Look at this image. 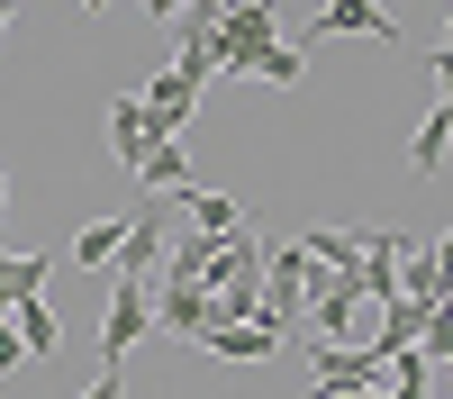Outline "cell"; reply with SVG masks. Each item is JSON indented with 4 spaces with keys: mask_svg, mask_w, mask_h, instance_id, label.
<instances>
[{
    "mask_svg": "<svg viewBox=\"0 0 453 399\" xmlns=\"http://www.w3.org/2000/svg\"><path fill=\"white\" fill-rule=\"evenodd\" d=\"M390 399H426V354H390Z\"/></svg>",
    "mask_w": 453,
    "mask_h": 399,
    "instance_id": "cell-22",
    "label": "cell"
},
{
    "mask_svg": "<svg viewBox=\"0 0 453 399\" xmlns=\"http://www.w3.org/2000/svg\"><path fill=\"white\" fill-rule=\"evenodd\" d=\"M218 82L209 73V55H191V46H173V64L145 82V119H155V136H181L191 127V109H200V91Z\"/></svg>",
    "mask_w": 453,
    "mask_h": 399,
    "instance_id": "cell-3",
    "label": "cell"
},
{
    "mask_svg": "<svg viewBox=\"0 0 453 399\" xmlns=\"http://www.w3.org/2000/svg\"><path fill=\"white\" fill-rule=\"evenodd\" d=\"M0 209H10V164H0Z\"/></svg>",
    "mask_w": 453,
    "mask_h": 399,
    "instance_id": "cell-26",
    "label": "cell"
},
{
    "mask_svg": "<svg viewBox=\"0 0 453 399\" xmlns=\"http://www.w3.org/2000/svg\"><path fill=\"white\" fill-rule=\"evenodd\" d=\"M119 245H127V218H91V227L73 236V264L100 272V264H119Z\"/></svg>",
    "mask_w": 453,
    "mask_h": 399,
    "instance_id": "cell-18",
    "label": "cell"
},
{
    "mask_svg": "<svg viewBox=\"0 0 453 399\" xmlns=\"http://www.w3.org/2000/svg\"><path fill=\"white\" fill-rule=\"evenodd\" d=\"M390 381V354L372 345H309V390H372Z\"/></svg>",
    "mask_w": 453,
    "mask_h": 399,
    "instance_id": "cell-6",
    "label": "cell"
},
{
    "mask_svg": "<svg viewBox=\"0 0 453 399\" xmlns=\"http://www.w3.org/2000/svg\"><path fill=\"white\" fill-rule=\"evenodd\" d=\"M82 10H109V0H82Z\"/></svg>",
    "mask_w": 453,
    "mask_h": 399,
    "instance_id": "cell-27",
    "label": "cell"
},
{
    "mask_svg": "<svg viewBox=\"0 0 453 399\" xmlns=\"http://www.w3.org/2000/svg\"><path fill=\"white\" fill-rule=\"evenodd\" d=\"M46 254H0V309H19V300H36V290H46Z\"/></svg>",
    "mask_w": 453,
    "mask_h": 399,
    "instance_id": "cell-17",
    "label": "cell"
},
{
    "mask_svg": "<svg viewBox=\"0 0 453 399\" xmlns=\"http://www.w3.org/2000/svg\"><path fill=\"white\" fill-rule=\"evenodd\" d=\"M281 46V10L273 0H226V19L209 27V46H191V55H209V73H236V82H263V55Z\"/></svg>",
    "mask_w": 453,
    "mask_h": 399,
    "instance_id": "cell-1",
    "label": "cell"
},
{
    "mask_svg": "<svg viewBox=\"0 0 453 399\" xmlns=\"http://www.w3.org/2000/svg\"><path fill=\"white\" fill-rule=\"evenodd\" d=\"M418 354H426V363H453V300H435V309H426V326H418Z\"/></svg>",
    "mask_w": 453,
    "mask_h": 399,
    "instance_id": "cell-21",
    "label": "cell"
},
{
    "mask_svg": "<svg viewBox=\"0 0 453 399\" xmlns=\"http://www.w3.org/2000/svg\"><path fill=\"white\" fill-rule=\"evenodd\" d=\"M435 264H444V272H453V236H435Z\"/></svg>",
    "mask_w": 453,
    "mask_h": 399,
    "instance_id": "cell-25",
    "label": "cell"
},
{
    "mask_svg": "<svg viewBox=\"0 0 453 399\" xmlns=\"http://www.w3.org/2000/svg\"><path fill=\"white\" fill-rule=\"evenodd\" d=\"M399 290H408V300H453V272L435 264V245H408V264H399Z\"/></svg>",
    "mask_w": 453,
    "mask_h": 399,
    "instance_id": "cell-16",
    "label": "cell"
},
{
    "mask_svg": "<svg viewBox=\"0 0 453 399\" xmlns=\"http://www.w3.org/2000/svg\"><path fill=\"white\" fill-rule=\"evenodd\" d=\"M218 326V300L200 281H155V336H173V345H200Z\"/></svg>",
    "mask_w": 453,
    "mask_h": 399,
    "instance_id": "cell-5",
    "label": "cell"
},
{
    "mask_svg": "<svg viewBox=\"0 0 453 399\" xmlns=\"http://www.w3.org/2000/svg\"><path fill=\"white\" fill-rule=\"evenodd\" d=\"M299 245H309V264H326V272H363V236H335V227H309Z\"/></svg>",
    "mask_w": 453,
    "mask_h": 399,
    "instance_id": "cell-19",
    "label": "cell"
},
{
    "mask_svg": "<svg viewBox=\"0 0 453 399\" xmlns=\"http://www.w3.org/2000/svg\"><path fill=\"white\" fill-rule=\"evenodd\" d=\"M19 363H27V345H19V318L0 309V372H19Z\"/></svg>",
    "mask_w": 453,
    "mask_h": 399,
    "instance_id": "cell-23",
    "label": "cell"
},
{
    "mask_svg": "<svg viewBox=\"0 0 453 399\" xmlns=\"http://www.w3.org/2000/svg\"><path fill=\"white\" fill-rule=\"evenodd\" d=\"M82 399H127V363H100V381H91Z\"/></svg>",
    "mask_w": 453,
    "mask_h": 399,
    "instance_id": "cell-24",
    "label": "cell"
},
{
    "mask_svg": "<svg viewBox=\"0 0 453 399\" xmlns=\"http://www.w3.org/2000/svg\"><path fill=\"white\" fill-rule=\"evenodd\" d=\"M10 318H19V345H27V354H55V345H64V326H55V309H46V300H19Z\"/></svg>",
    "mask_w": 453,
    "mask_h": 399,
    "instance_id": "cell-20",
    "label": "cell"
},
{
    "mask_svg": "<svg viewBox=\"0 0 453 399\" xmlns=\"http://www.w3.org/2000/svg\"><path fill=\"white\" fill-rule=\"evenodd\" d=\"M309 309H318V336L345 345V326H354V309H363V281H354V272H326V290H318Z\"/></svg>",
    "mask_w": 453,
    "mask_h": 399,
    "instance_id": "cell-11",
    "label": "cell"
},
{
    "mask_svg": "<svg viewBox=\"0 0 453 399\" xmlns=\"http://www.w3.org/2000/svg\"><path fill=\"white\" fill-rule=\"evenodd\" d=\"M136 181H145V191H191V155H181V136H155V145H145Z\"/></svg>",
    "mask_w": 453,
    "mask_h": 399,
    "instance_id": "cell-15",
    "label": "cell"
},
{
    "mask_svg": "<svg viewBox=\"0 0 453 399\" xmlns=\"http://www.w3.org/2000/svg\"><path fill=\"white\" fill-rule=\"evenodd\" d=\"M164 200H173V191H145V200L127 209V245H119V264H109V272L155 281V264H164Z\"/></svg>",
    "mask_w": 453,
    "mask_h": 399,
    "instance_id": "cell-7",
    "label": "cell"
},
{
    "mask_svg": "<svg viewBox=\"0 0 453 399\" xmlns=\"http://www.w3.org/2000/svg\"><path fill=\"white\" fill-rule=\"evenodd\" d=\"M444 145H453V100H435L418 136H408V173H444Z\"/></svg>",
    "mask_w": 453,
    "mask_h": 399,
    "instance_id": "cell-14",
    "label": "cell"
},
{
    "mask_svg": "<svg viewBox=\"0 0 453 399\" xmlns=\"http://www.w3.org/2000/svg\"><path fill=\"white\" fill-rule=\"evenodd\" d=\"M309 36H381V46H399V19L381 10V0H326Z\"/></svg>",
    "mask_w": 453,
    "mask_h": 399,
    "instance_id": "cell-8",
    "label": "cell"
},
{
    "mask_svg": "<svg viewBox=\"0 0 453 399\" xmlns=\"http://www.w3.org/2000/svg\"><path fill=\"white\" fill-rule=\"evenodd\" d=\"M290 336H273V326H263V318H245V326H209V336H200V354H218V363H273Z\"/></svg>",
    "mask_w": 453,
    "mask_h": 399,
    "instance_id": "cell-9",
    "label": "cell"
},
{
    "mask_svg": "<svg viewBox=\"0 0 453 399\" xmlns=\"http://www.w3.org/2000/svg\"><path fill=\"white\" fill-rule=\"evenodd\" d=\"M426 309H435V300H408V290L381 300V336H372V354H408V345H418V326H426Z\"/></svg>",
    "mask_w": 453,
    "mask_h": 399,
    "instance_id": "cell-13",
    "label": "cell"
},
{
    "mask_svg": "<svg viewBox=\"0 0 453 399\" xmlns=\"http://www.w3.org/2000/svg\"><path fill=\"white\" fill-rule=\"evenodd\" d=\"M145 336H155V281H109V326H100V363H127Z\"/></svg>",
    "mask_w": 453,
    "mask_h": 399,
    "instance_id": "cell-4",
    "label": "cell"
},
{
    "mask_svg": "<svg viewBox=\"0 0 453 399\" xmlns=\"http://www.w3.org/2000/svg\"><path fill=\"white\" fill-rule=\"evenodd\" d=\"M318 290H326V264H309V245L263 254V326H273V336H299V318H309Z\"/></svg>",
    "mask_w": 453,
    "mask_h": 399,
    "instance_id": "cell-2",
    "label": "cell"
},
{
    "mask_svg": "<svg viewBox=\"0 0 453 399\" xmlns=\"http://www.w3.org/2000/svg\"><path fill=\"white\" fill-rule=\"evenodd\" d=\"M173 200L191 209V227H209V236H236V227H254L236 191H200V181H191V191H173Z\"/></svg>",
    "mask_w": 453,
    "mask_h": 399,
    "instance_id": "cell-12",
    "label": "cell"
},
{
    "mask_svg": "<svg viewBox=\"0 0 453 399\" xmlns=\"http://www.w3.org/2000/svg\"><path fill=\"white\" fill-rule=\"evenodd\" d=\"M145 145H155V119H145V91L109 100V155H119V164L136 173V164H145Z\"/></svg>",
    "mask_w": 453,
    "mask_h": 399,
    "instance_id": "cell-10",
    "label": "cell"
}]
</instances>
